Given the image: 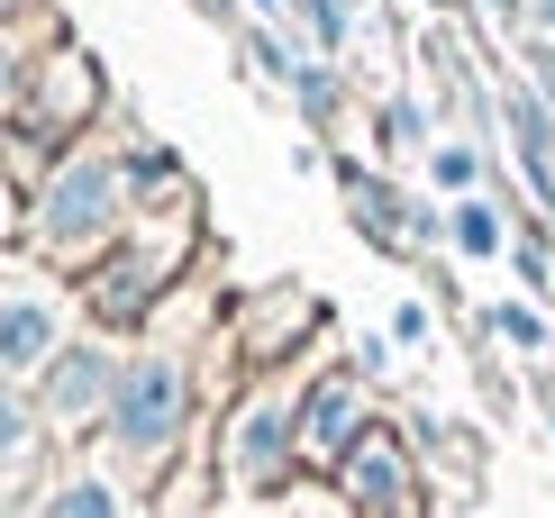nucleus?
Segmentation results:
<instances>
[{
    "label": "nucleus",
    "instance_id": "1",
    "mask_svg": "<svg viewBox=\"0 0 555 518\" xmlns=\"http://www.w3.org/2000/svg\"><path fill=\"white\" fill-rule=\"evenodd\" d=\"M109 219H119V173L109 164H74V173H55V192L37 209V237L55 255H91L109 237Z\"/></svg>",
    "mask_w": 555,
    "mask_h": 518
},
{
    "label": "nucleus",
    "instance_id": "2",
    "mask_svg": "<svg viewBox=\"0 0 555 518\" xmlns=\"http://www.w3.org/2000/svg\"><path fill=\"white\" fill-rule=\"evenodd\" d=\"M173 418H182V373H173L165 355H155V364H128V373H119V437H128V445H165Z\"/></svg>",
    "mask_w": 555,
    "mask_h": 518
},
{
    "label": "nucleus",
    "instance_id": "3",
    "mask_svg": "<svg viewBox=\"0 0 555 518\" xmlns=\"http://www.w3.org/2000/svg\"><path fill=\"white\" fill-rule=\"evenodd\" d=\"M55 337H64V310L46 292H0V373H28L55 355Z\"/></svg>",
    "mask_w": 555,
    "mask_h": 518
},
{
    "label": "nucleus",
    "instance_id": "4",
    "mask_svg": "<svg viewBox=\"0 0 555 518\" xmlns=\"http://www.w3.org/2000/svg\"><path fill=\"white\" fill-rule=\"evenodd\" d=\"M46 400H55V418H91V410L109 400V364L91 355V346L55 355V383H46Z\"/></svg>",
    "mask_w": 555,
    "mask_h": 518
},
{
    "label": "nucleus",
    "instance_id": "5",
    "mask_svg": "<svg viewBox=\"0 0 555 518\" xmlns=\"http://www.w3.org/2000/svg\"><path fill=\"white\" fill-rule=\"evenodd\" d=\"M283 445H292V410H283V400L246 410V428H237V474H273V464H283Z\"/></svg>",
    "mask_w": 555,
    "mask_h": 518
},
{
    "label": "nucleus",
    "instance_id": "6",
    "mask_svg": "<svg viewBox=\"0 0 555 518\" xmlns=\"http://www.w3.org/2000/svg\"><path fill=\"white\" fill-rule=\"evenodd\" d=\"M346 482H356V501L401 509V464H391V445H356V455H346Z\"/></svg>",
    "mask_w": 555,
    "mask_h": 518
},
{
    "label": "nucleus",
    "instance_id": "7",
    "mask_svg": "<svg viewBox=\"0 0 555 518\" xmlns=\"http://www.w3.org/2000/svg\"><path fill=\"white\" fill-rule=\"evenodd\" d=\"M346 418H356V383H328V391H319V410H310V445H337Z\"/></svg>",
    "mask_w": 555,
    "mask_h": 518
},
{
    "label": "nucleus",
    "instance_id": "8",
    "mask_svg": "<svg viewBox=\"0 0 555 518\" xmlns=\"http://www.w3.org/2000/svg\"><path fill=\"white\" fill-rule=\"evenodd\" d=\"M455 246H465V255H492V246H501V219H492L482 200H465V209H455Z\"/></svg>",
    "mask_w": 555,
    "mask_h": 518
},
{
    "label": "nucleus",
    "instance_id": "9",
    "mask_svg": "<svg viewBox=\"0 0 555 518\" xmlns=\"http://www.w3.org/2000/svg\"><path fill=\"white\" fill-rule=\"evenodd\" d=\"M46 518H119V501H109L101 482H74V491H55V509Z\"/></svg>",
    "mask_w": 555,
    "mask_h": 518
},
{
    "label": "nucleus",
    "instance_id": "10",
    "mask_svg": "<svg viewBox=\"0 0 555 518\" xmlns=\"http://www.w3.org/2000/svg\"><path fill=\"white\" fill-rule=\"evenodd\" d=\"M292 18H300V28H310L319 46H337V37H346V18H337V0H292Z\"/></svg>",
    "mask_w": 555,
    "mask_h": 518
},
{
    "label": "nucleus",
    "instance_id": "11",
    "mask_svg": "<svg viewBox=\"0 0 555 518\" xmlns=\"http://www.w3.org/2000/svg\"><path fill=\"white\" fill-rule=\"evenodd\" d=\"M492 327H501V337H511V346H538V337H546V327L528 319V310H511V300H501V310H492Z\"/></svg>",
    "mask_w": 555,
    "mask_h": 518
},
{
    "label": "nucleus",
    "instance_id": "12",
    "mask_svg": "<svg viewBox=\"0 0 555 518\" xmlns=\"http://www.w3.org/2000/svg\"><path fill=\"white\" fill-rule=\"evenodd\" d=\"M18 445H28V418H18L10 400H0V464H18Z\"/></svg>",
    "mask_w": 555,
    "mask_h": 518
},
{
    "label": "nucleus",
    "instance_id": "13",
    "mask_svg": "<svg viewBox=\"0 0 555 518\" xmlns=\"http://www.w3.org/2000/svg\"><path fill=\"white\" fill-rule=\"evenodd\" d=\"M437 182H447V192H465V182H474V155L447 146V155H437Z\"/></svg>",
    "mask_w": 555,
    "mask_h": 518
},
{
    "label": "nucleus",
    "instance_id": "14",
    "mask_svg": "<svg viewBox=\"0 0 555 518\" xmlns=\"http://www.w3.org/2000/svg\"><path fill=\"white\" fill-rule=\"evenodd\" d=\"M538 74H546V91H555V55H538Z\"/></svg>",
    "mask_w": 555,
    "mask_h": 518
}]
</instances>
